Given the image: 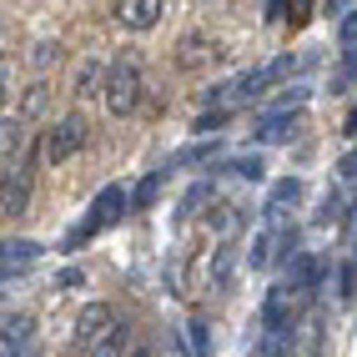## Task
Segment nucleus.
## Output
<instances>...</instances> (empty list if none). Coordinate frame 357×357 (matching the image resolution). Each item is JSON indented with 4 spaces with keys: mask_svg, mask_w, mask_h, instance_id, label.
Masks as SVG:
<instances>
[{
    "mask_svg": "<svg viewBox=\"0 0 357 357\" xmlns=\"http://www.w3.org/2000/svg\"><path fill=\"white\" fill-rule=\"evenodd\" d=\"M141 86H146V76H141V61L121 56V61H111L106 66V111L111 116H131L141 106Z\"/></svg>",
    "mask_w": 357,
    "mask_h": 357,
    "instance_id": "1",
    "label": "nucleus"
},
{
    "mask_svg": "<svg viewBox=\"0 0 357 357\" xmlns=\"http://www.w3.org/2000/svg\"><path fill=\"white\" fill-rule=\"evenodd\" d=\"M81 146H86V121H81V116H61V121H56L51 131L40 136V156L51 161V166L70 161V156H76Z\"/></svg>",
    "mask_w": 357,
    "mask_h": 357,
    "instance_id": "2",
    "label": "nucleus"
},
{
    "mask_svg": "<svg viewBox=\"0 0 357 357\" xmlns=\"http://www.w3.org/2000/svg\"><path fill=\"white\" fill-rule=\"evenodd\" d=\"M121 206H126V192H121V186H101V197L96 202H91V217L76 227V231H70V247H81L86 242V236H96V231H106L116 217H121Z\"/></svg>",
    "mask_w": 357,
    "mask_h": 357,
    "instance_id": "3",
    "label": "nucleus"
},
{
    "mask_svg": "<svg viewBox=\"0 0 357 357\" xmlns=\"http://www.w3.org/2000/svg\"><path fill=\"white\" fill-rule=\"evenodd\" d=\"M116 327H121V317H116V312H111L106 302H91L86 312L76 317V347H81V352H91V347H101V342L111 337Z\"/></svg>",
    "mask_w": 357,
    "mask_h": 357,
    "instance_id": "4",
    "label": "nucleus"
},
{
    "mask_svg": "<svg viewBox=\"0 0 357 357\" xmlns=\"http://www.w3.org/2000/svg\"><path fill=\"white\" fill-rule=\"evenodd\" d=\"M161 0H121V6H116V20H121V26H131V31H151L156 20H161Z\"/></svg>",
    "mask_w": 357,
    "mask_h": 357,
    "instance_id": "5",
    "label": "nucleus"
},
{
    "mask_svg": "<svg viewBox=\"0 0 357 357\" xmlns=\"http://www.w3.org/2000/svg\"><path fill=\"white\" fill-rule=\"evenodd\" d=\"M297 202H302V181H297V176L277 181V186H272V197H267V222L277 227L282 217H287V206H297Z\"/></svg>",
    "mask_w": 357,
    "mask_h": 357,
    "instance_id": "6",
    "label": "nucleus"
},
{
    "mask_svg": "<svg viewBox=\"0 0 357 357\" xmlns=\"http://www.w3.org/2000/svg\"><path fill=\"white\" fill-rule=\"evenodd\" d=\"M36 257H40V247H36V242H6V277H10V272H20V267H31Z\"/></svg>",
    "mask_w": 357,
    "mask_h": 357,
    "instance_id": "7",
    "label": "nucleus"
},
{
    "mask_svg": "<svg viewBox=\"0 0 357 357\" xmlns=\"http://www.w3.org/2000/svg\"><path fill=\"white\" fill-rule=\"evenodd\" d=\"M126 347H131V327L121 322V327H116V332H111V337H106L101 347H91L86 357H126Z\"/></svg>",
    "mask_w": 357,
    "mask_h": 357,
    "instance_id": "8",
    "label": "nucleus"
},
{
    "mask_svg": "<svg viewBox=\"0 0 357 357\" xmlns=\"http://www.w3.org/2000/svg\"><path fill=\"white\" fill-rule=\"evenodd\" d=\"M337 192H342L347 202H357V151H347V156L337 161Z\"/></svg>",
    "mask_w": 357,
    "mask_h": 357,
    "instance_id": "9",
    "label": "nucleus"
},
{
    "mask_svg": "<svg viewBox=\"0 0 357 357\" xmlns=\"http://www.w3.org/2000/svg\"><path fill=\"white\" fill-rule=\"evenodd\" d=\"M297 116H292V121H287V116H272V121H261V141H292L297 136Z\"/></svg>",
    "mask_w": 357,
    "mask_h": 357,
    "instance_id": "10",
    "label": "nucleus"
},
{
    "mask_svg": "<svg viewBox=\"0 0 357 357\" xmlns=\"http://www.w3.org/2000/svg\"><path fill=\"white\" fill-rule=\"evenodd\" d=\"M337 36H342V51L357 61V6H352V15L342 20V31H337Z\"/></svg>",
    "mask_w": 357,
    "mask_h": 357,
    "instance_id": "11",
    "label": "nucleus"
},
{
    "mask_svg": "<svg viewBox=\"0 0 357 357\" xmlns=\"http://www.w3.org/2000/svg\"><path fill=\"white\" fill-rule=\"evenodd\" d=\"M202 61H206V40L192 36V40H186V51H181V66H202Z\"/></svg>",
    "mask_w": 357,
    "mask_h": 357,
    "instance_id": "12",
    "label": "nucleus"
},
{
    "mask_svg": "<svg viewBox=\"0 0 357 357\" xmlns=\"http://www.w3.org/2000/svg\"><path fill=\"white\" fill-rule=\"evenodd\" d=\"M231 172H236V176H247V181H257V176H261V156H242V161H231Z\"/></svg>",
    "mask_w": 357,
    "mask_h": 357,
    "instance_id": "13",
    "label": "nucleus"
},
{
    "mask_svg": "<svg viewBox=\"0 0 357 357\" xmlns=\"http://www.w3.org/2000/svg\"><path fill=\"white\" fill-rule=\"evenodd\" d=\"M31 61H36V66H56V61H61V45H56V40L36 45V56H31Z\"/></svg>",
    "mask_w": 357,
    "mask_h": 357,
    "instance_id": "14",
    "label": "nucleus"
},
{
    "mask_svg": "<svg viewBox=\"0 0 357 357\" xmlns=\"http://www.w3.org/2000/svg\"><path fill=\"white\" fill-rule=\"evenodd\" d=\"M96 81H101V66H96V61H91V66L81 70V96H91V86H96Z\"/></svg>",
    "mask_w": 357,
    "mask_h": 357,
    "instance_id": "15",
    "label": "nucleus"
},
{
    "mask_svg": "<svg viewBox=\"0 0 357 357\" xmlns=\"http://www.w3.org/2000/svg\"><path fill=\"white\" fill-rule=\"evenodd\" d=\"M131 357H151V352H146V347H141V352H131Z\"/></svg>",
    "mask_w": 357,
    "mask_h": 357,
    "instance_id": "16",
    "label": "nucleus"
}]
</instances>
